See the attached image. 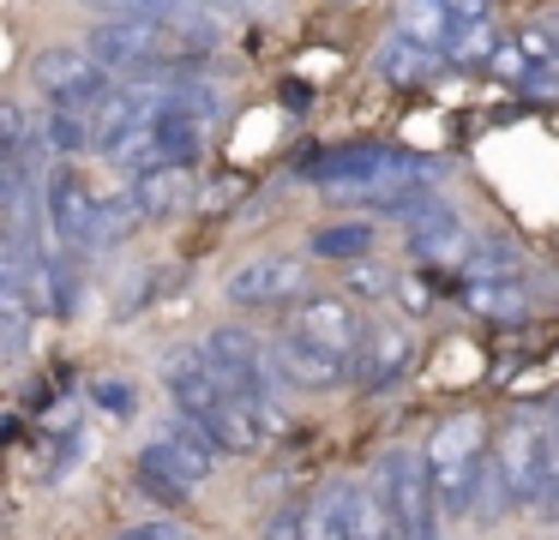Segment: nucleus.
Masks as SVG:
<instances>
[{
  "label": "nucleus",
  "instance_id": "nucleus-1",
  "mask_svg": "<svg viewBox=\"0 0 559 540\" xmlns=\"http://www.w3.org/2000/svg\"><path fill=\"white\" fill-rule=\"evenodd\" d=\"M427 475H433V492L451 516H469V492H475V475L487 463V427L481 415H451L445 427H433L427 439Z\"/></svg>",
  "mask_w": 559,
  "mask_h": 540
},
{
  "label": "nucleus",
  "instance_id": "nucleus-2",
  "mask_svg": "<svg viewBox=\"0 0 559 540\" xmlns=\"http://www.w3.org/2000/svg\"><path fill=\"white\" fill-rule=\"evenodd\" d=\"M379 492L391 504V523H397V540H439V492L433 475H427V456L421 451H385L379 456Z\"/></svg>",
  "mask_w": 559,
  "mask_h": 540
},
{
  "label": "nucleus",
  "instance_id": "nucleus-3",
  "mask_svg": "<svg viewBox=\"0 0 559 540\" xmlns=\"http://www.w3.org/2000/svg\"><path fill=\"white\" fill-rule=\"evenodd\" d=\"M31 84L43 91V108H85V115L115 96V72L91 48H43L31 60Z\"/></svg>",
  "mask_w": 559,
  "mask_h": 540
},
{
  "label": "nucleus",
  "instance_id": "nucleus-4",
  "mask_svg": "<svg viewBox=\"0 0 559 540\" xmlns=\"http://www.w3.org/2000/svg\"><path fill=\"white\" fill-rule=\"evenodd\" d=\"M205 355H211V367H217V379L229 384V391L277 396V403H283V384H289V372H283L277 348H265L253 331H241V324H217V331L205 336Z\"/></svg>",
  "mask_w": 559,
  "mask_h": 540
},
{
  "label": "nucleus",
  "instance_id": "nucleus-5",
  "mask_svg": "<svg viewBox=\"0 0 559 540\" xmlns=\"http://www.w3.org/2000/svg\"><path fill=\"white\" fill-rule=\"evenodd\" d=\"M499 475L511 487V504H530L542 511L547 504V456H554V427H535V420H511L493 444Z\"/></svg>",
  "mask_w": 559,
  "mask_h": 540
},
{
  "label": "nucleus",
  "instance_id": "nucleus-6",
  "mask_svg": "<svg viewBox=\"0 0 559 540\" xmlns=\"http://www.w3.org/2000/svg\"><path fill=\"white\" fill-rule=\"evenodd\" d=\"M175 103V84L169 79H133V84H115V96L97 108V151L115 156L133 132H145L151 120H163Z\"/></svg>",
  "mask_w": 559,
  "mask_h": 540
},
{
  "label": "nucleus",
  "instance_id": "nucleus-7",
  "mask_svg": "<svg viewBox=\"0 0 559 540\" xmlns=\"http://www.w3.org/2000/svg\"><path fill=\"white\" fill-rule=\"evenodd\" d=\"M289 336H301V343H319V348H331V355L355 360V355H361L367 324H361V312H355L343 295H301V300H295V319H289Z\"/></svg>",
  "mask_w": 559,
  "mask_h": 540
},
{
  "label": "nucleus",
  "instance_id": "nucleus-8",
  "mask_svg": "<svg viewBox=\"0 0 559 540\" xmlns=\"http://www.w3.org/2000/svg\"><path fill=\"white\" fill-rule=\"evenodd\" d=\"M409 367H415V336H409V324H397V319H379V324H367V336H361V355H355V384L361 391H397L403 379H409Z\"/></svg>",
  "mask_w": 559,
  "mask_h": 540
},
{
  "label": "nucleus",
  "instance_id": "nucleus-9",
  "mask_svg": "<svg viewBox=\"0 0 559 540\" xmlns=\"http://www.w3.org/2000/svg\"><path fill=\"white\" fill-rule=\"evenodd\" d=\"M223 295H229L235 307H283V300L301 295V259H283V252H271V259L235 264L229 283H223Z\"/></svg>",
  "mask_w": 559,
  "mask_h": 540
},
{
  "label": "nucleus",
  "instance_id": "nucleus-10",
  "mask_svg": "<svg viewBox=\"0 0 559 540\" xmlns=\"http://www.w3.org/2000/svg\"><path fill=\"white\" fill-rule=\"evenodd\" d=\"M145 451L157 456L163 468H175V475H181L187 487L211 480V468H217V439H211V432L199 427V420H187V415L163 420V427H157V439H151Z\"/></svg>",
  "mask_w": 559,
  "mask_h": 540
},
{
  "label": "nucleus",
  "instance_id": "nucleus-11",
  "mask_svg": "<svg viewBox=\"0 0 559 540\" xmlns=\"http://www.w3.org/2000/svg\"><path fill=\"white\" fill-rule=\"evenodd\" d=\"M97 204H103V192H91L79 175H67V168H61V175L49 180V228H55V240L73 247V252H91Z\"/></svg>",
  "mask_w": 559,
  "mask_h": 540
},
{
  "label": "nucleus",
  "instance_id": "nucleus-12",
  "mask_svg": "<svg viewBox=\"0 0 559 540\" xmlns=\"http://www.w3.org/2000/svg\"><path fill=\"white\" fill-rule=\"evenodd\" d=\"M469 247H475V235H469V223H463L457 211H451L445 199H433L421 216L409 223V252L421 264H457V259H469Z\"/></svg>",
  "mask_w": 559,
  "mask_h": 540
},
{
  "label": "nucleus",
  "instance_id": "nucleus-13",
  "mask_svg": "<svg viewBox=\"0 0 559 540\" xmlns=\"http://www.w3.org/2000/svg\"><path fill=\"white\" fill-rule=\"evenodd\" d=\"M277 360H283V372H289V384H307V391H337L343 379H355V360L331 355V348H319V343H301V336H289V331H283V343H277Z\"/></svg>",
  "mask_w": 559,
  "mask_h": 540
},
{
  "label": "nucleus",
  "instance_id": "nucleus-14",
  "mask_svg": "<svg viewBox=\"0 0 559 540\" xmlns=\"http://www.w3.org/2000/svg\"><path fill=\"white\" fill-rule=\"evenodd\" d=\"M463 307L481 312V319H523V312L535 307V295H530V283H523L518 271H499V276H469Z\"/></svg>",
  "mask_w": 559,
  "mask_h": 540
},
{
  "label": "nucleus",
  "instance_id": "nucleus-15",
  "mask_svg": "<svg viewBox=\"0 0 559 540\" xmlns=\"http://www.w3.org/2000/svg\"><path fill=\"white\" fill-rule=\"evenodd\" d=\"M518 79L530 96H559V36H554V24L518 36Z\"/></svg>",
  "mask_w": 559,
  "mask_h": 540
},
{
  "label": "nucleus",
  "instance_id": "nucleus-16",
  "mask_svg": "<svg viewBox=\"0 0 559 540\" xmlns=\"http://www.w3.org/2000/svg\"><path fill=\"white\" fill-rule=\"evenodd\" d=\"M379 240V223L373 216H343V223H325L307 235V252L313 259H343V264H361Z\"/></svg>",
  "mask_w": 559,
  "mask_h": 540
},
{
  "label": "nucleus",
  "instance_id": "nucleus-17",
  "mask_svg": "<svg viewBox=\"0 0 559 540\" xmlns=\"http://www.w3.org/2000/svg\"><path fill=\"white\" fill-rule=\"evenodd\" d=\"M439 60H445V55H433V48H421L415 36L391 31L385 43H379V55H373V72L385 84H421V79H433Z\"/></svg>",
  "mask_w": 559,
  "mask_h": 540
},
{
  "label": "nucleus",
  "instance_id": "nucleus-18",
  "mask_svg": "<svg viewBox=\"0 0 559 540\" xmlns=\"http://www.w3.org/2000/svg\"><path fill=\"white\" fill-rule=\"evenodd\" d=\"M127 199L139 204V216H169L193 199V168H151L127 187Z\"/></svg>",
  "mask_w": 559,
  "mask_h": 540
},
{
  "label": "nucleus",
  "instance_id": "nucleus-19",
  "mask_svg": "<svg viewBox=\"0 0 559 540\" xmlns=\"http://www.w3.org/2000/svg\"><path fill=\"white\" fill-rule=\"evenodd\" d=\"M397 31L415 36L421 48H433V55L451 60V36H457V19H451L445 0H403V7H397Z\"/></svg>",
  "mask_w": 559,
  "mask_h": 540
},
{
  "label": "nucleus",
  "instance_id": "nucleus-20",
  "mask_svg": "<svg viewBox=\"0 0 559 540\" xmlns=\"http://www.w3.org/2000/svg\"><path fill=\"white\" fill-rule=\"evenodd\" d=\"M37 139L49 156H85L97 151V115H85V108H43Z\"/></svg>",
  "mask_w": 559,
  "mask_h": 540
},
{
  "label": "nucleus",
  "instance_id": "nucleus-21",
  "mask_svg": "<svg viewBox=\"0 0 559 540\" xmlns=\"http://www.w3.org/2000/svg\"><path fill=\"white\" fill-rule=\"evenodd\" d=\"M301 540H355L349 528V487H319L301 511Z\"/></svg>",
  "mask_w": 559,
  "mask_h": 540
},
{
  "label": "nucleus",
  "instance_id": "nucleus-22",
  "mask_svg": "<svg viewBox=\"0 0 559 540\" xmlns=\"http://www.w3.org/2000/svg\"><path fill=\"white\" fill-rule=\"evenodd\" d=\"M31 343V288L0 283V355L19 360Z\"/></svg>",
  "mask_w": 559,
  "mask_h": 540
},
{
  "label": "nucleus",
  "instance_id": "nucleus-23",
  "mask_svg": "<svg viewBox=\"0 0 559 540\" xmlns=\"http://www.w3.org/2000/svg\"><path fill=\"white\" fill-rule=\"evenodd\" d=\"M133 223H139V204L127 199V192H103V204H97V228H91V252L121 247V240L133 235Z\"/></svg>",
  "mask_w": 559,
  "mask_h": 540
},
{
  "label": "nucleus",
  "instance_id": "nucleus-24",
  "mask_svg": "<svg viewBox=\"0 0 559 540\" xmlns=\"http://www.w3.org/2000/svg\"><path fill=\"white\" fill-rule=\"evenodd\" d=\"M133 475H139V492H151V499H157V504H169V511H175V504L187 499V492H193V487H187L181 475H175V468H163V463H157V456H151V451H139Z\"/></svg>",
  "mask_w": 559,
  "mask_h": 540
},
{
  "label": "nucleus",
  "instance_id": "nucleus-25",
  "mask_svg": "<svg viewBox=\"0 0 559 540\" xmlns=\"http://www.w3.org/2000/svg\"><path fill=\"white\" fill-rule=\"evenodd\" d=\"M493 55H499V31H493V19H481V24H457V36H451V60H457V67H487Z\"/></svg>",
  "mask_w": 559,
  "mask_h": 540
},
{
  "label": "nucleus",
  "instance_id": "nucleus-26",
  "mask_svg": "<svg viewBox=\"0 0 559 540\" xmlns=\"http://www.w3.org/2000/svg\"><path fill=\"white\" fill-rule=\"evenodd\" d=\"M175 108H181V115H193V120H205V127H211V120L223 115V96L211 91V84H199V79H181V84H175Z\"/></svg>",
  "mask_w": 559,
  "mask_h": 540
},
{
  "label": "nucleus",
  "instance_id": "nucleus-27",
  "mask_svg": "<svg viewBox=\"0 0 559 540\" xmlns=\"http://www.w3.org/2000/svg\"><path fill=\"white\" fill-rule=\"evenodd\" d=\"M121 540H193V528H187L181 516H151V523L121 528Z\"/></svg>",
  "mask_w": 559,
  "mask_h": 540
},
{
  "label": "nucleus",
  "instance_id": "nucleus-28",
  "mask_svg": "<svg viewBox=\"0 0 559 540\" xmlns=\"http://www.w3.org/2000/svg\"><path fill=\"white\" fill-rule=\"evenodd\" d=\"M97 403L115 408V415H127V408H133V391H127L121 379H103V384H97Z\"/></svg>",
  "mask_w": 559,
  "mask_h": 540
},
{
  "label": "nucleus",
  "instance_id": "nucleus-29",
  "mask_svg": "<svg viewBox=\"0 0 559 540\" xmlns=\"http://www.w3.org/2000/svg\"><path fill=\"white\" fill-rule=\"evenodd\" d=\"M451 7V19L457 24H481V19H493V0H445Z\"/></svg>",
  "mask_w": 559,
  "mask_h": 540
},
{
  "label": "nucleus",
  "instance_id": "nucleus-30",
  "mask_svg": "<svg viewBox=\"0 0 559 540\" xmlns=\"http://www.w3.org/2000/svg\"><path fill=\"white\" fill-rule=\"evenodd\" d=\"M79 7L109 12V19H139V12H145V0H79Z\"/></svg>",
  "mask_w": 559,
  "mask_h": 540
},
{
  "label": "nucleus",
  "instance_id": "nucleus-31",
  "mask_svg": "<svg viewBox=\"0 0 559 540\" xmlns=\"http://www.w3.org/2000/svg\"><path fill=\"white\" fill-rule=\"evenodd\" d=\"M349 288H355V295H385L391 283H385L379 271H355V283H349Z\"/></svg>",
  "mask_w": 559,
  "mask_h": 540
},
{
  "label": "nucleus",
  "instance_id": "nucleus-32",
  "mask_svg": "<svg viewBox=\"0 0 559 540\" xmlns=\"http://www.w3.org/2000/svg\"><path fill=\"white\" fill-rule=\"evenodd\" d=\"M307 96H313V91H307L301 79H289V84H283V108H307Z\"/></svg>",
  "mask_w": 559,
  "mask_h": 540
},
{
  "label": "nucleus",
  "instance_id": "nucleus-33",
  "mask_svg": "<svg viewBox=\"0 0 559 540\" xmlns=\"http://www.w3.org/2000/svg\"><path fill=\"white\" fill-rule=\"evenodd\" d=\"M554 432H559V396H554Z\"/></svg>",
  "mask_w": 559,
  "mask_h": 540
},
{
  "label": "nucleus",
  "instance_id": "nucleus-34",
  "mask_svg": "<svg viewBox=\"0 0 559 540\" xmlns=\"http://www.w3.org/2000/svg\"><path fill=\"white\" fill-rule=\"evenodd\" d=\"M554 36H559V12H554Z\"/></svg>",
  "mask_w": 559,
  "mask_h": 540
}]
</instances>
